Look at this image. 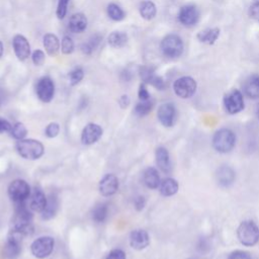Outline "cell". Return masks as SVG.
<instances>
[{
	"label": "cell",
	"instance_id": "6da1fadb",
	"mask_svg": "<svg viewBox=\"0 0 259 259\" xmlns=\"http://www.w3.org/2000/svg\"><path fill=\"white\" fill-rule=\"evenodd\" d=\"M23 236L32 232V213L26 201L15 203V211L12 218V229Z\"/></svg>",
	"mask_w": 259,
	"mask_h": 259
},
{
	"label": "cell",
	"instance_id": "7a4b0ae2",
	"mask_svg": "<svg viewBox=\"0 0 259 259\" xmlns=\"http://www.w3.org/2000/svg\"><path fill=\"white\" fill-rule=\"evenodd\" d=\"M237 237L242 245L252 247L259 241V228L252 221H244L237 229Z\"/></svg>",
	"mask_w": 259,
	"mask_h": 259
},
{
	"label": "cell",
	"instance_id": "3957f363",
	"mask_svg": "<svg viewBox=\"0 0 259 259\" xmlns=\"http://www.w3.org/2000/svg\"><path fill=\"white\" fill-rule=\"evenodd\" d=\"M160 49L163 55L169 59L179 58L184 51L182 38L175 33H170L164 36L160 44Z\"/></svg>",
	"mask_w": 259,
	"mask_h": 259
},
{
	"label": "cell",
	"instance_id": "277c9868",
	"mask_svg": "<svg viewBox=\"0 0 259 259\" xmlns=\"http://www.w3.org/2000/svg\"><path fill=\"white\" fill-rule=\"evenodd\" d=\"M16 150L22 158L27 160H36L40 158L45 152L44 145L33 139L19 140L16 143Z\"/></svg>",
	"mask_w": 259,
	"mask_h": 259
},
{
	"label": "cell",
	"instance_id": "5b68a950",
	"mask_svg": "<svg viewBox=\"0 0 259 259\" xmlns=\"http://www.w3.org/2000/svg\"><path fill=\"white\" fill-rule=\"evenodd\" d=\"M236 144V136L229 128H221L213 135L212 147L219 153L231 152Z\"/></svg>",
	"mask_w": 259,
	"mask_h": 259
},
{
	"label": "cell",
	"instance_id": "8992f818",
	"mask_svg": "<svg viewBox=\"0 0 259 259\" xmlns=\"http://www.w3.org/2000/svg\"><path fill=\"white\" fill-rule=\"evenodd\" d=\"M197 89L196 81L190 76H182L176 79L173 83V90L175 94L183 99L192 97Z\"/></svg>",
	"mask_w": 259,
	"mask_h": 259
},
{
	"label": "cell",
	"instance_id": "52a82bcc",
	"mask_svg": "<svg viewBox=\"0 0 259 259\" xmlns=\"http://www.w3.org/2000/svg\"><path fill=\"white\" fill-rule=\"evenodd\" d=\"M8 195L14 203L26 201L30 195V187L22 179L13 180L8 186Z\"/></svg>",
	"mask_w": 259,
	"mask_h": 259
},
{
	"label": "cell",
	"instance_id": "ba28073f",
	"mask_svg": "<svg viewBox=\"0 0 259 259\" xmlns=\"http://www.w3.org/2000/svg\"><path fill=\"white\" fill-rule=\"evenodd\" d=\"M54 239L49 236H44L37 238L32 242V244L30 245V250L34 257L38 259H44L51 255V253L54 250Z\"/></svg>",
	"mask_w": 259,
	"mask_h": 259
},
{
	"label": "cell",
	"instance_id": "9c48e42d",
	"mask_svg": "<svg viewBox=\"0 0 259 259\" xmlns=\"http://www.w3.org/2000/svg\"><path fill=\"white\" fill-rule=\"evenodd\" d=\"M24 236L18 232L10 230L7 241L3 248L4 257L7 259H16L21 252V241Z\"/></svg>",
	"mask_w": 259,
	"mask_h": 259
},
{
	"label": "cell",
	"instance_id": "30bf717a",
	"mask_svg": "<svg viewBox=\"0 0 259 259\" xmlns=\"http://www.w3.org/2000/svg\"><path fill=\"white\" fill-rule=\"evenodd\" d=\"M224 106L228 113L236 114L244 109L243 93L238 89H233L224 96Z\"/></svg>",
	"mask_w": 259,
	"mask_h": 259
},
{
	"label": "cell",
	"instance_id": "8fae6325",
	"mask_svg": "<svg viewBox=\"0 0 259 259\" xmlns=\"http://www.w3.org/2000/svg\"><path fill=\"white\" fill-rule=\"evenodd\" d=\"M199 17H200L199 9L194 4L183 5L178 12L179 22L186 27H191L196 25L197 22L199 21Z\"/></svg>",
	"mask_w": 259,
	"mask_h": 259
},
{
	"label": "cell",
	"instance_id": "7c38bea8",
	"mask_svg": "<svg viewBox=\"0 0 259 259\" xmlns=\"http://www.w3.org/2000/svg\"><path fill=\"white\" fill-rule=\"evenodd\" d=\"M35 93L42 102H50L55 95V83L49 76L39 78L35 84Z\"/></svg>",
	"mask_w": 259,
	"mask_h": 259
},
{
	"label": "cell",
	"instance_id": "4fadbf2b",
	"mask_svg": "<svg viewBox=\"0 0 259 259\" xmlns=\"http://www.w3.org/2000/svg\"><path fill=\"white\" fill-rule=\"evenodd\" d=\"M139 73L141 76V79L143 80V83L150 84L153 87H155L158 90H164L166 87L165 81L161 76H158L155 74V70L151 67L142 66L139 68Z\"/></svg>",
	"mask_w": 259,
	"mask_h": 259
},
{
	"label": "cell",
	"instance_id": "5bb4252c",
	"mask_svg": "<svg viewBox=\"0 0 259 259\" xmlns=\"http://www.w3.org/2000/svg\"><path fill=\"white\" fill-rule=\"evenodd\" d=\"M159 121L166 127L173 126L176 121V108L173 103L167 102L159 106L157 111Z\"/></svg>",
	"mask_w": 259,
	"mask_h": 259
},
{
	"label": "cell",
	"instance_id": "9a60e30c",
	"mask_svg": "<svg viewBox=\"0 0 259 259\" xmlns=\"http://www.w3.org/2000/svg\"><path fill=\"white\" fill-rule=\"evenodd\" d=\"M12 48L19 61H24L30 56V45L27 38L22 34H15L13 36Z\"/></svg>",
	"mask_w": 259,
	"mask_h": 259
},
{
	"label": "cell",
	"instance_id": "2e32d148",
	"mask_svg": "<svg viewBox=\"0 0 259 259\" xmlns=\"http://www.w3.org/2000/svg\"><path fill=\"white\" fill-rule=\"evenodd\" d=\"M102 128L96 123H88L82 131L81 142L84 145H92L96 143L102 136Z\"/></svg>",
	"mask_w": 259,
	"mask_h": 259
},
{
	"label": "cell",
	"instance_id": "e0dca14e",
	"mask_svg": "<svg viewBox=\"0 0 259 259\" xmlns=\"http://www.w3.org/2000/svg\"><path fill=\"white\" fill-rule=\"evenodd\" d=\"M130 244L133 249L143 250L150 244V237L145 230H134L130 234Z\"/></svg>",
	"mask_w": 259,
	"mask_h": 259
},
{
	"label": "cell",
	"instance_id": "ac0fdd59",
	"mask_svg": "<svg viewBox=\"0 0 259 259\" xmlns=\"http://www.w3.org/2000/svg\"><path fill=\"white\" fill-rule=\"evenodd\" d=\"M118 189V179L113 174H106L99 182V191L103 196H110Z\"/></svg>",
	"mask_w": 259,
	"mask_h": 259
},
{
	"label": "cell",
	"instance_id": "d6986e66",
	"mask_svg": "<svg viewBox=\"0 0 259 259\" xmlns=\"http://www.w3.org/2000/svg\"><path fill=\"white\" fill-rule=\"evenodd\" d=\"M47 203V196L42 190L38 187H35L28 197V206L31 210L41 212Z\"/></svg>",
	"mask_w": 259,
	"mask_h": 259
},
{
	"label": "cell",
	"instance_id": "ffe728a7",
	"mask_svg": "<svg viewBox=\"0 0 259 259\" xmlns=\"http://www.w3.org/2000/svg\"><path fill=\"white\" fill-rule=\"evenodd\" d=\"M243 91L251 99L259 98V74H252L246 79L243 85Z\"/></svg>",
	"mask_w": 259,
	"mask_h": 259
},
{
	"label": "cell",
	"instance_id": "44dd1931",
	"mask_svg": "<svg viewBox=\"0 0 259 259\" xmlns=\"http://www.w3.org/2000/svg\"><path fill=\"white\" fill-rule=\"evenodd\" d=\"M87 17L85 14L78 12L71 15L68 21V28L73 33H81L87 28Z\"/></svg>",
	"mask_w": 259,
	"mask_h": 259
},
{
	"label": "cell",
	"instance_id": "7402d4cb",
	"mask_svg": "<svg viewBox=\"0 0 259 259\" xmlns=\"http://www.w3.org/2000/svg\"><path fill=\"white\" fill-rule=\"evenodd\" d=\"M217 180L221 186L228 187L235 181V172L229 166H221L217 171Z\"/></svg>",
	"mask_w": 259,
	"mask_h": 259
},
{
	"label": "cell",
	"instance_id": "603a6c76",
	"mask_svg": "<svg viewBox=\"0 0 259 259\" xmlns=\"http://www.w3.org/2000/svg\"><path fill=\"white\" fill-rule=\"evenodd\" d=\"M156 156V163L161 171L164 173H169L171 171V161L169 152L164 147H159L155 153Z\"/></svg>",
	"mask_w": 259,
	"mask_h": 259
},
{
	"label": "cell",
	"instance_id": "cb8c5ba5",
	"mask_svg": "<svg viewBox=\"0 0 259 259\" xmlns=\"http://www.w3.org/2000/svg\"><path fill=\"white\" fill-rule=\"evenodd\" d=\"M42 44H44V48H45L47 54L51 57H55L59 53L60 48H61L60 40H59L58 36L54 33H46L44 35Z\"/></svg>",
	"mask_w": 259,
	"mask_h": 259
},
{
	"label": "cell",
	"instance_id": "d4e9b609",
	"mask_svg": "<svg viewBox=\"0 0 259 259\" xmlns=\"http://www.w3.org/2000/svg\"><path fill=\"white\" fill-rule=\"evenodd\" d=\"M59 208V199L58 196L54 193H51L47 197V203L41 211V219L42 220H51L54 218L58 211Z\"/></svg>",
	"mask_w": 259,
	"mask_h": 259
},
{
	"label": "cell",
	"instance_id": "484cf974",
	"mask_svg": "<svg viewBox=\"0 0 259 259\" xmlns=\"http://www.w3.org/2000/svg\"><path fill=\"white\" fill-rule=\"evenodd\" d=\"M220 32H221V29L219 27H209L199 31L196 37L200 42H203L206 45H213L219 38Z\"/></svg>",
	"mask_w": 259,
	"mask_h": 259
},
{
	"label": "cell",
	"instance_id": "4316f807",
	"mask_svg": "<svg viewBox=\"0 0 259 259\" xmlns=\"http://www.w3.org/2000/svg\"><path fill=\"white\" fill-rule=\"evenodd\" d=\"M143 181L148 188H151V189L158 188L160 186L161 181H160V176L157 169L153 167L147 168L143 175Z\"/></svg>",
	"mask_w": 259,
	"mask_h": 259
},
{
	"label": "cell",
	"instance_id": "83f0119b",
	"mask_svg": "<svg viewBox=\"0 0 259 259\" xmlns=\"http://www.w3.org/2000/svg\"><path fill=\"white\" fill-rule=\"evenodd\" d=\"M140 15L146 20H152L157 15L156 4L151 0H145L141 2L139 6Z\"/></svg>",
	"mask_w": 259,
	"mask_h": 259
},
{
	"label": "cell",
	"instance_id": "f1b7e54d",
	"mask_svg": "<svg viewBox=\"0 0 259 259\" xmlns=\"http://www.w3.org/2000/svg\"><path fill=\"white\" fill-rule=\"evenodd\" d=\"M179 185L178 182L173 178H166L163 181H161L159 189L160 193L163 196H172L178 191Z\"/></svg>",
	"mask_w": 259,
	"mask_h": 259
},
{
	"label": "cell",
	"instance_id": "f546056e",
	"mask_svg": "<svg viewBox=\"0 0 259 259\" xmlns=\"http://www.w3.org/2000/svg\"><path fill=\"white\" fill-rule=\"evenodd\" d=\"M127 34L123 31H112L107 37L108 45L114 49H120L124 47L127 42Z\"/></svg>",
	"mask_w": 259,
	"mask_h": 259
},
{
	"label": "cell",
	"instance_id": "4dcf8cb0",
	"mask_svg": "<svg viewBox=\"0 0 259 259\" xmlns=\"http://www.w3.org/2000/svg\"><path fill=\"white\" fill-rule=\"evenodd\" d=\"M102 40V36L99 33H95L91 35L85 42L81 45V51L85 55H91L99 46Z\"/></svg>",
	"mask_w": 259,
	"mask_h": 259
},
{
	"label": "cell",
	"instance_id": "1f68e13d",
	"mask_svg": "<svg viewBox=\"0 0 259 259\" xmlns=\"http://www.w3.org/2000/svg\"><path fill=\"white\" fill-rule=\"evenodd\" d=\"M107 213H108L107 204L104 202H99L92 209V219L96 223H103L107 218Z\"/></svg>",
	"mask_w": 259,
	"mask_h": 259
},
{
	"label": "cell",
	"instance_id": "d6a6232c",
	"mask_svg": "<svg viewBox=\"0 0 259 259\" xmlns=\"http://www.w3.org/2000/svg\"><path fill=\"white\" fill-rule=\"evenodd\" d=\"M107 15L114 21H120L125 17V12L116 3H110L107 6Z\"/></svg>",
	"mask_w": 259,
	"mask_h": 259
},
{
	"label": "cell",
	"instance_id": "836d02e7",
	"mask_svg": "<svg viewBox=\"0 0 259 259\" xmlns=\"http://www.w3.org/2000/svg\"><path fill=\"white\" fill-rule=\"evenodd\" d=\"M153 106H154V102L151 99L144 100V101L140 100V102H138L135 107V113L138 116H145L151 112V110L153 109Z\"/></svg>",
	"mask_w": 259,
	"mask_h": 259
},
{
	"label": "cell",
	"instance_id": "e575fe53",
	"mask_svg": "<svg viewBox=\"0 0 259 259\" xmlns=\"http://www.w3.org/2000/svg\"><path fill=\"white\" fill-rule=\"evenodd\" d=\"M11 136L16 139V140H23L24 137L26 136V133H27V130L25 127V125L21 122H16L12 125V128H11Z\"/></svg>",
	"mask_w": 259,
	"mask_h": 259
},
{
	"label": "cell",
	"instance_id": "d590c367",
	"mask_svg": "<svg viewBox=\"0 0 259 259\" xmlns=\"http://www.w3.org/2000/svg\"><path fill=\"white\" fill-rule=\"evenodd\" d=\"M84 77V71L82 68L77 67L75 69H73L70 73H69V79H70V84L72 86L77 85L78 83H80L82 81Z\"/></svg>",
	"mask_w": 259,
	"mask_h": 259
},
{
	"label": "cell",
	"instance_id": "8d00e7d4",
	"mask_svg": "<svg viewBox=\"0 0 259 259\" xmlns=\"http://www.w3.org/2000/svg\"><path fill=\"white\" fill-rule=\"evenodd\" d=\"M74 41L69 35H65L61 40V51L64 55H70L74 51Z\"/></svg>",
	"mask_w": 259,
	"mask_h": 259
},
{
	"label": "cell",
	"instance_id": "74e56055",
	"mask_svg": "<svg viewBox=\"0 0 259 259\" xmlns=\"http://www.w3.org/2000/svg\"><path fill=\"white\" fill-rule=\"evenodd\" d=\"M69 2H70V0H58L56 14L59 19H63L66 16Z\"/></svg>",
	"mask_w": 259,
	"mask_h": 259
},
{
	"label": "cell",
	"instance_id": "f35d334b",
	"mask_svg": "<svg viewBox=\"0 0 259 259\" xmlns=\"http://www.w3.org/2000/svg\"><path fill=\"white\" fill-rule=\"evenodd\" d=\"M248 15L250 18L259 22V0H253L248 8Z\"/></svg>",
	"mask_w": 259,
	"mask_h": 259
},
{
	"label": "cell",
	"instance_id": "ab89813d",
	"mask_svg": "<svg viewBox=\"0 0 259 259\" xmlns=\"http://www.w3.org/2000/svg\"><path fill=\"white\" fill-rule=\"evenodd\" d=\"M31 60L35 66H41L45 63L46 55L41 50H35L31 54Z\"/></svg>",
	"mask_w": 259,
	"mask_h": 259
},
{
	"label": "cell",
	"instance_id": "60d3db41",
	"mask_svg": "<svg viewBox=\"0 0 259 259\" xmlns=\"http://www.w3.org/2000/svg\"><path fill=\"white\" fill-rule=\"evenodd\" d=\"M46 136L49 138H55L59 135L60 133V125L57 122H51L50 124L47 125L46 127Z\"/></svg>",
	"mask_w": 259,
	"mask_h": 259
},
{
	"label": "cell",
	"instance_id": "b9f144b4",
	"mask_svg": "<svg viewBox=\"0 0 259 259\" xmlns=\"http://www.w3.org/2000/svg\"><path fill=\"white\" fill-rule=\"evenodd\" d=\"M138 96H139V99L141 101H144V100H149L151 99V95L147 89V86L145 83H141L140 84V87H139V91H138Z\"/></svg>",
	"mask_w": 259,
	"mask_h": 259
},
{
	"label": "cell",
	"instance_id": "7bdbcfd3",
	"mask_svg": "<svg viewBox=\"0 0 259 259\" xmlns=\"http://www.w3.org/2000/svg\"><path fill=\"white\" fill-rule=\"evenodd\" d=\"M228 259H251V255L246 251L236 250L229 255Z\"/></svg>",
	"mask_w": 259,
	"mask_h": 259
},
{
	"label": "cell",
	"instance_id": "ee69618b",
	"mask_svg": "<svg viewBox=\"0 0 259 259\" xmlns=\"http://www.w3.org/2000/svg\"><path fill=\"white\" fill-rule=\"evenodd\" d=\"M106 259H126V256L122 250L113 249L108 253V255L106 256Z\"/></svg>",
	"mask_w": 259,
	"mask_h": 259
},
{
	"label": "cell",
	"instance_id": "f6af8a7d",
	"mask_svg": "<svg viewBox=\"0 0 259 259\" xmlns=\"http://www.w3.org/2000/svg\"><path fill=\"white\" fill-rule=\"evenodd\" d=\"M12 125L10 124V122L2 117H0V133H4V132H9L11 131Z\"/></svg>",
	"mask_w": 259,
	"mask_h": 259
},
{
	"label": "cell",
	"instance_id": "bcb514c9",
	"mask_svg": "<svg viewBox=\"0 0 259 259\" xmlns=\"http://www.w3.org/2000/svg\"><path fill=\"white\" fill-rule=\"evenodd\" d=\"M145 204H146V200H145V198H144L143 196H139V197H137V198L135 199V206H136V208H137L138 210L143 209L144 206H145Z\"/></svg>",
	"mask_w": 259,
	"mask_h": 259
},
{
	"label": "cell",
	"instance_id": "7dc6e473",
	"mask_svg": "<svg viewBox=\"0 0 259 259\" xmlns=\"http://www.w3.org/2000/svg\"><path fill=\"white\" fill-rule=\"evenodd\" d=\"M130 97L127 95H122L120 96V98L118 99V103L120 105V107L124 108V107H127L128 104H130Z\"/></svg>",
	"mask_w": 259,
	"mask_h": 259
},
{
	"label": "cell",
	"instance_id": "c3c4849f",
	"mask_svg": "<svg viewBox=\"0 0 259 259\" xmlns=\"http://www.w3.org/2000/svg\"><path fill=\"white\" fill-rule=\"evenodd\" d=\"M7 99V93L5 90L0 88V105H2Z\"/></svg>",
	"mask_w": 259,
	"mask_h": 259
},
{
	"label": "cell",
	"instance_id": "681fc988",
	"mask_svg": "<svg viewBox=\"0 0 259 259\" xmlns=\"http://www.w3.org/2000/svg\"><path fill=\"white\" fill-rule=\"evenodd\" d=\"M3 44H2V41L0 40V58L2 57V55H3Z\"/></svg>",
	"mask_w": 259,
	"mask_h": 259
},
{
	"label": "cell",
	"instance_id": "f907efd6",
	"mask_svg": "<svg viewBox=\"0 0 259 259\" xmlns=\"http://www.w3.org/2000/svg\"><path fill=\"white\" fill-rule=\"evenodd\" d=\"M257 117H258V120H259V106L257 108Z\"/></svg>",
	"mask_w": 259,
	"mask_h": 259
}]
</instances>
